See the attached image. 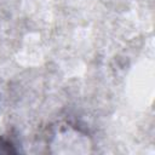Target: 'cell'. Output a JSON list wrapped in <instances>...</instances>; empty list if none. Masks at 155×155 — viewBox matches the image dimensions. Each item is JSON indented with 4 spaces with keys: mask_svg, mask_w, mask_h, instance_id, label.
<instances>
[{
    "mask_svg": "<svg viewBox=\"0 0 155 155\" xmlns=\"http://www.w3.org/2000/svg\"><path fill=\"white\" fill-rule=\"evenodd\" d=\"M17 153L18 149L16 148L13 140L6 137H0V154H17Z\"/></svg>",
    "mask_w": 155,
    "mask_h": 155,
    "instance_id": "cell-1",
    "label": "cell"
}]
</instances>
